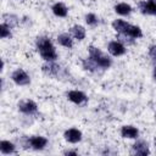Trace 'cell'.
Instances as JSON below:
<instances>
[{"label": "cell", "instance_id": "3957f363", "mask_svg": "<svg viewBox=\"0 0 156 156\" xmlns=\"http://www.w3.org/2000/svg\"><path fill=\"white\" fill-rule=\"evenodd\" d=\"M11 78H12V80H13L17 85H28V84L30 83L29 76H28L23 69H21V68L16 69V71L12 73Z\"/></svg>", "mask_w": 156, "mask_h": 156}, {"label": "cell", "instance_id": "44dd1931", "mask_svg": "<svg viewBox=\"0 0 156 156\" xmlns=\"http://www.w3.org/2000/svg\"><path fill=\"white\" fill-rule=\"evenodd\" d=\"M117 40L122 44H127V45H130L134 43V38H132L130 35L126 34V33H118L117 35Z\"/></svg>", "mask_w": 156, "mask_h": 156}, {"label": "cell", "instance_id": "603a6c76", "mask_svg": "<svg viewBox=\"0 0 156 156\" xmlns=\"http://www.w3.org/2000/svg\"><path fill=\"white\" fill-rule=\"evenodd\" d=\"M0 37H1L2 39H5V38H9V37H11L10 27H9V26H6L5 23H2V24L0 26Z\"/></svg>", "mask_w": 156, "mask_h": 156}, {"label": "cell", "instance_id": "6da1fadb", "mask_svg": "<svg viewBox=\"0 0 156 156\" xmlns=\"http://www.w3.org/2000/svg\"><path fill=\"white\" fill-rule=\"evenodd\" d=\"M37 49L45 61H55L57 58L56 50L50 39L46 37H40L37 39Z\"/></svg>", "mask_w": 156, "mask_h": 156}, {"label": "cell", "instance_id": "2e32d148", "mask_svg": "<svg viewBox=\"0 0 156 156\" xmlns=\"http://www.w3.org/2000/svg\"><path fill=\"white\" fill-rule=\"evenodd\" d=\"M52 12L58 17H66L67 16V7L62 2H56L52 6Z\"/></svg>", "mask_w": 156, "mask_h": 156}, {"label": "cell", "instance_id": "ac0fdd59", "mask_svg": "<svg viewBox=\"0 0 156 156\" xmlns=\"http://www.w3.org/2000/svg\"><path fill=\"white\" fill-rule=\"evenodd\" d=\"M115 11L118 13V15H129L132 12V7L130 5L126 4V2H121V4H117L115 6Z\"/></svg>", "mask_w": 156, "mask_h": 156}, {"label": "cell", "instance_id": "8992f818", "mask_svg": "<svg viewBox=\"0 0 156 156\" xmlns=\"http://www.w3.org/2000/svg\"><path fill=\"white\" fill-rule=\"evenodd\" d=\"M108 49V52L113 56H121L123 54H126V48L122 43H119L118 40H115V41H111L107 46Z\"/></svg>", "mask_w": 156, "mask_h": 156}, {"label": "cell", "instance_id": "83f0119b", "mask_svg": "<svg viewBox=\"0 0 156 156\" xmlns=\"http://www.w3.org/2000/svg\"><path fill=\"white\" fill-rule=\"evenodd\" d=\"M155 145H156V138H155Z\"/></svg>", "mask_w": 156, "mask_h": 156}, {"label": "cell", "instance_id": "9c48e42d", "mask_svg": "<svg viewBox=\"0 0 156 156\" xmlns=\"http://www.w3.org/2000/svg\"><path fill=\"white\" fill-rule=\"evenodd\" d=\"M63 135H65V139L68 143H78L82 139V132L78 130V129H76V128L67 129Z\"/></svg>", "mask_w": 156, "mask_h": 156}, {"label": "cell", "instance_id": "9a60e30c", "mask_svg": "<svg viewBox=\"0 0 156 156\" xmlns=\"http://www.w3.org/2000/svg\"><path fill=\"white\" fill-rule=\"evenodd\" d=\"M71 33H72V35H73L76 39H78V40H83V39L85 38V29H84V27H82V26H79V24L73 26V27L71 28Z\"/></svg>", "mask_w": 156, "mask_h": 156}, {"label": "cell", "instance_id": "5b68a950", "mask_svg": "<svg viewBox=\"0 0 156 156\" xmlns=\"http://www.w3.org/2000/svg\"><path fill=\"white\" fill-rule=\"evenodd\" d=\"M18 110L26 115H32L37 112V104L32 100H24L18 104Z\"/></svg>", "mask_w": 156, "mask_h": 156}, {"label": "cell", "instance_id": "7a4b0ae2", "mask_svg": "<svg viewBox=\"0 0 156 156\" xmlns=\"http://www.w3.org/2000/svg\"><path fill=\"white\" fill-rule=\"evenodd\" d=\"M89 57L91 60H94L101 68H108L111 66V60L107 56H105L102 54V51H100L98 48H95L93 45L89 46Z\"/></svg>", "mask_w": 156, "mask_h": 156}, {"label": "cell", "instance_id": "ffe728a7", "mask_svg": "<svg viewBox=\"0 0 156 156\" xmlns=\"http://www.w3.org/2000/svg\"><path fill=\"white\" fill-rule=\"evenodd\" d=\"M126 34H128V35H130L132 38H140L141 35H143V33H141V29L138 27V26H129V28H128V30L126 32Z\"/></svg>", "mask_w": 156, "mask_h": 156}, {"label": "cell", "instance_id": "277c9868", "mask_svg": "<svg viewBox=\"0 0 156 156\" xmlns=\"http://www.w3.org/2000/svg\"><path fill=\"white\" fill-rule=\"evenodd\" d=\"M43 72L46 74V76H50V77H56L58 76L60 71H61V67L58 65H56L54 61H48L46 63L43 65L41 67Z\"/></svg>", "mask_w": 156, "mask_h": 156}, {"label": "cell", "instance_id": "ba28073f", "mask_svg": "<svg viewBox=\"0 0 156 156\" xmlns=\"http://www.w3.org/2000/svg\"><path fill=\"white\" fill-rule=\"evenodd\" d=\"M139 9L145 15H156V1L154 0L141 1L139 4Z\"/></svg>", "mask_w": 156, "mask_h": 156}, {"label": "cell", "instance_id": "cb8c5ba5", "mask_svg": "<svg viewBox=\"0 0 156 156\" xmlns=\"http://www.w3.org/2000/svg\"><path fill=\"white\" fill-rule=\"evenodd\" d=\"M85 22H87L89 26H93V27H94V26L98 24L99 21H98V17H96L94 13H88V15L85 16Z\"/></svg>", "mask_w": 156, "mask_h": 156}, {"label": "cell", "instance_id": "8fae6325", "mask_svg": "<svg viewBox=\"0 0 156 156\" xmlns=\"http://www.w3.org/2000/svg\"><path fill=\"white\" fill-rule=\"evenodd\" d=\"M121 134H122L123 138L135 139L139 135V130L133 126H123L122 129H121Z\"/></svg>", "mask_w": 156, "mask_h": 156}, {"label": "cell", "instance_id": "f1b7e54d", "mask_svg": "<svg viewBox=\"0 0 156 156\" xmlns=\"http://www.w3.org/2000/svg\"><path fill=\"white\" fill-rule=\"evenodd\" d=\"M155 117H156V116H155Z\"/></svg>", "mask_w": 156, "mask_h": 156}, {"label": "cell", "instance_id": "30bf717a", "mask_svg": "<svg viewBox=\"0 0 156 156\" xmlns=\"http://www.w3.org/2000/svg\"><path fill=\"white\" fill-rule=\"evenodd\" d=\"M133 154H136V155H149L150 154V150H149V145L147 143L140 140V141H136L134 145H133Z\"/></svg>", "mask_w": 156, "mask_h": 156}, {"label": "cell", "instance_id": "7c38bea8", "mask_svg": "<svg viewBox=\"0 0 156 156\" xmlns=\"http://www.w3.org/2000/svg\"><path fill=\"white\" fill-rule=\"evenodd\" d=\"M67 96H68V99H69L72 102L78 104V105L82 104V102H84V101H87L85 94L82 93V91H78V90H71V91L67 94Z\"/></svg>", "mask_w": 156, "mask_h": 156}, {"label": "cell", "instance_id": "484cf974", "mask_svg": "<svg viewBox=\"0 0 156 156\" xmlns=\"http://www.w3.org/2000/svg\"><path fill=\"white\" fill-rule=\"evenodd\" d=\"M63 154H65V155H77V151H69V150H68V151H65Z\"/></svg>", "mask_w": 156, "mask_h": 156}, {"label": "cell", "instance_id": "4316f807", "mask_svg": "<svg viewBox=\"0 0 156 156\" xmlns=\"http://www.w3.org/2000/svg\"><path fill=\"white\" fill-rule=\"evenodd\" d=\"M154 78L156 79V67H155V69H154Z\"/></svg>", "mask_w": 156, "mask_h": 156}, {"label": "cell", "instance_id": "4fadbf2b", "mask_svg": "<svg viewBox=\"0 0 156 156\" xmlns=\"http://www.w3.org/2000/svg\"><path fill=\"white\" fill-rule=\"evenodd\" d=\"M129 23H127L126 21H123V20H115L113 22H112V27H113V29L117 32V33H126L127 30H128V28H129Z\"/></svg>", "mask_w": 156, "mask_h": 156}, {"label": "cell", "instance_id": "52a82bcc", "mask_svg": "<svg viewBox=\"0 0 156 156\" xmlns=\"http://www.w3.org/2000/svg\"><path fill=\"white\" fill-rule=\"evenodd\" d=\"M48 144V139L44 136H32L28 139V145H30V147H33L34 150H41L45 147V145Z\"/></svg>", "mask_w": 156, "mask_h": 156}, {"label": "cell", "instance_id": "5bb4252c", "mask_svg": "<svg viewBox=\"0 0 156 156\" xmlns=\"http://www.w3.org/2000/svg\"><path fill=\"white\" fill-rule=\"evenodd\" d=\"M57 41H58V44H61L62 46L68 48V49H71V48L73 46V40H72L71 35L67 34V33H62V34H60V35L57 37Z\"/></svg>", "mask_w": 156, "mask_h": 156}, {"label": "cell", "instance_id": "e0dca14e", "mask_svg": "<svg viewBox=\"0 0 156 156\" xmlns=\"http://www.w3.org/2000/svg\"><path fill=\"white\" fill-rule=\"evenodd\" d=\"M2 20H4V23L6 26H9L10 28L16 27L18 24V17L15 16V15H11V13H5L2 16Z\"/></svg>", "mask_w": 156, "mask_h": 156}, {"label": "cell", "instance_id": "7402d4cb", "mask_svg": "<svg viewBox=\"0 0 156 156\" xmlns=\"http://www.w3.org/2000/svg\"><path fill=\"white\" fill-rule=\"evenodd\" d=\"M83 67H84L85 69H89V71H96V68L99 67V65H98L94 60H91V58L89 57V58L83 60Z\"/></svg>", "mask_w": 156, "mask_h": 156}, {"label": "cell", "instance_id": "d4e9b609", "mask_svg": "<svg viewBox=\"0 0 156 156\" xmlns=\"http://www.w3.org/2000/svg\"><path fill=\"white\" fill-rule=\"evenodd\" d=\"M149 55L154 61H156V45H151L149 48Z\"/></svg>", "mask_w": 156, "mask_h": 156}, {"label": "cell", "instance_id": "d6986e66", "mask_svg": "<svg viewBox=\"0 0 156 156\" xmlns=\"http://www.w3.org/2000/svg\"><path fill=\"white\" fill-rule=\"evenodd\" d=\"M0 151L2 154H5V155L12 154V152H15V145L12 143L7 141V140H2L0 143Z\"/></svg>", "mask_w": 156, "mask_h": 156}]
</instances>
